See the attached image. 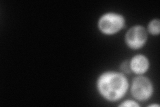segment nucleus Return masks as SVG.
Wrapping results in <instances>:
<instances>
[{"mask_svg": "<svg viewBox=\"0 0 160 107\" xmlns=\"http://www.w3.org/2000/svg\"><path fill=\"white\" fill-rule=\"evenodd\" d=\"M129 82L126 74L115 70H107L100 74L96 80L99 94L109 102L121 100L129 89Z\"/></svg>", "mask_w": 160, "mask_h": 107, "instance_id": "1", "label": "nucleus"}, {"mask_svg": "<svg viewBox=\"0 0 160 107\" xmlns=\"http://www.w3.org/2000/svg\"><path fill=\"white\" fill-rule=\"evenodd\" d=\"M126 18L122 14L109 12L100 16L98 28L105 35H113L122 31L126 26Z\"/></svg>", "mask_w": 160, "mask_h": 107, "instance_id": "2", "label": "nucleus"}, {"mask_svg": "<svg viewBox=\"0 0 160 107\" xmlns=\"http://www.w3.org/2000/svg\"><path fill=\"white\" fill-rule=\"evenodd\" d=\"M130 93L134 100L138 102H146L153 94V84L148 77L143 75H137L133 78L129 86Z\"/></svg>", "mask_w": 160, "mask_h": 107, "instance_id": "3", "label": "nucleus"}, {"mask_svg": "<svg viewBox=\"0 0 160 107\" xmlns=\"http://www.w3.org/2000/svg\"><path fill=\"white\" fill-rule=\"evenodd\" d=\"M148 32L142 25H136L129 28L125 35V43L132 50L142 49L148 41Z\"/></svg>", "mask_w": 160, "mask_h": 107, "instance_id": "4", "label": "nucleus"}, {"mask_svg": "<svg viewBox=\"0 0 160 107\" xmlns=\"http://www.w3.org/2000/svg\"><path fill=\"white\" fill-rule=\"evenodd\" d=\"M129 63L132 72L136 75L145 74L150 67V62L148 58L142 54L134 55L129 60Z\"/></svg>", "mask_w": 160, "mask_h": 107, "instance_id": "5", "label": "nucleus"}, {"mask_svg": "<svg viewBox=\"0 0 160 107\" xmlns=\"http://www.w3.org/2000/svg\"><path fill=\"white\" fill-rule=\"evenodd\" d=\"M147 32L152 35H158L160 34V20L158 18L153 19L148 25Z\"/></svg>", "mask_w": 160, "mask_h": 107, "instance_id": "6", "label": "nucleus"}, {"mask_svg": "<svg viewBox=\"0 0 160 107\" xmlns=\"http://www.w3.org/2000/svg\"><path fill=\"white\" fill-rule=\"evenodd\" d=\"M120 107H139V104L138 103V101L136 100L128 99L123 100L121 103L119 104Z\"/></svg>", "mask_w": 160, "mask_h": 107, "instance_id": "7", "label": "nucleus"}, {"mask_svg": "<svg viewBox=\"0 0 160 107\" xmlns=\"http://www.w3.org/2000/svg\"><path fill=\"white\" fill-rule=\"evenodd\" d=\"M120 70H121V72L122 73L126 75L131 74L132 73L131 69H130L129 60H125L120 64Z\"/></svg>", "mask_w": 160, "mask_h": 107, "instance_id": "8", "label": "nucleus"}, {"mask_svg": "<svg viewBox=\"0 0 160 107\" xmlns=\"http://www.w3.org/2000/svg\"><path fill=\"white\" fill-rule=\"evenodd\" d=\"M148 106H149V107H155V106L159 107V104H149Z\"/></svg>", "mask_w": 160, "mask_h": 107, "instance_id": "9", "label": "nucleus"}]
</instances>
